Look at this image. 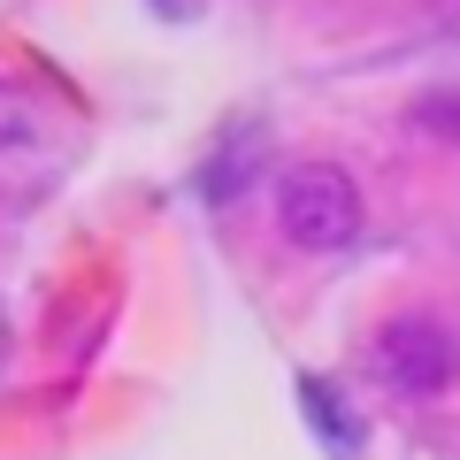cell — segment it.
Returning <instances> with one entry per match:
<instances>
[{"instance_id":"cell-4","label":"cell","mask_w":460,"mask_h":460,"mask_svg":"<svg viewBox=\"0 0 460 460\" xmlns=\"http://www.w3.org/2000/svg\"><path fill=\"white\" fill-rule=\"evenodd\" d=\"M246 154H253V131H238V138H230V146H223V154L208 162V177H199V192H208L215 208H223V199H238V184L253 177V169H246Z\"/></svg>"},{"instance_id":"cell-1","label":"cell","mask_w":460,"mask_h":460,"mask_svg":"<svg viewBox=\"0 0 460 460\" xmlns=\"http://www.w3.org/2000/svg\"><path fill=\"white\" fill-rule=\"evenodd\" d=\"M277 223L299 253H345L361 238V184L338 162H292L277 184Z\"/></svg>"},{"instance_id":"cell-2","label":"cell","mask_w":460,"mask_h":460,"mask_svg":"<svg viewBox=\"0 0 460 460\" xmlns=\"http://www.w3.org/2000/svg\"><path fill=\"white\" fill-rule=\"evenodd\" d=\"M376 368L399 399H438L460 376V338L429 314H399V323L376 330Z\"/></svg>"},{"instance_id":"cell-3","label":"cell","mask_w":460,"mask_h":460,"mask_svg":"<svg viewBox=\"0 0 460 460\" xmlns=\"http://www.w3.org/2000/svg\"><path fill=\"white\" fill-rule=\"evenodd\" d=\"M299 407H307V422H314V438H323L330 453H345V460L361 453V429H353V407H345V399L330 392L323 376H307V384H299Z\"/></svg>"},{"instance_id":"cell-5","label":"cell","mask_w":460,"mask_h":460,"mask_svg":"<svg viewBox=\"0 0 460 460\" xmlns=\"http://www.w3.org/2000/svg\"><path fill=\"white\" fill-rule=\"evenodd\" d=\"M422 123H429V131H460V100L453 93H429L422 100Z\"/></svg>"}]
</instances>
